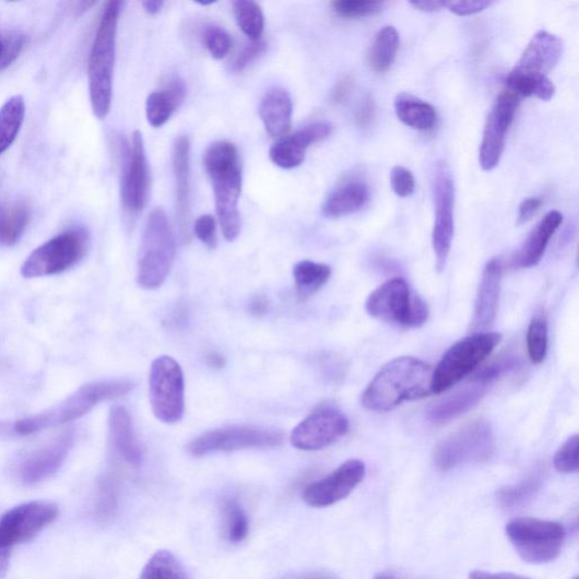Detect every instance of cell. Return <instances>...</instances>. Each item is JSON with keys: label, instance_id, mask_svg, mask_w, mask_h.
<instances>
[{"label": "cell", "instance_id": "1", "mask_svg": "<svg viewBox=\"0 0 579 579\" xmlns=\"http://www.w3.org/2000/svg\"><path fill=\"white\" fill-rule=\"evenodd\" d=\"M433 368L422 359L400 357L386 364L362 395L370 411L389 412L404 402L422 400L432 392Z\"/></svg>", "mask_w": 579, "mask_h": 579}, {"label": "cell", "instance_id": "2", "mask_svg": "<svg viewBox=\"0 0 579 579\" xmlns=\"http://www.w3.org/2000/svg\"><path fill=\"white\" fill-rule=\"evenodd\" d=\"M204 167L212 180L215 209L222 233L227 241H235L241 229L238 210L243 187L237 147L231 142H215L204 154Z\"/></svg>", "mask_w": 579, "mask_h": 579}, {"label": "cell", "instance_id": "3", "mask_svg": "<svg viewBox=\"0 0 579 579\" xmlns=\"http://www.w3.org/2000/svg\"><path fill=\"white\" fill-rule=\"evenodd\" d=\"M135 383L128 379L99 380L83 385L62 402L38 414L24 417L14 425V432L29 436L80 420L96 405L131 393Z\"/></svg>", "mask_w": 579, "mask_h": 579}, {"label": "cell", "instance_id": "4", "mask_svg": "<svg viewBox=\"0 0 579 579\" xmlns=\"http://www.w3.org/2000/svg\"><path fill=\"white\" fill-rule=\"evenodd\" d=\"M123 3L106 4L87 62L88 91L93 114L105 119L111 110L116 42Z\"/></svg>", "mask_w": 579, "mask_h": 579}, {"label": "cell", "instance_id": "5", "mask_svg": "<svg viewBox=\"0 0 579 579\" xmlns=\"http://www.w3.org/2000/svg\"><path fill=\"white\" fill-rule=\"evenodd\" d=\"M176 257V241L169 220L163 209L149 215L143 233L138 263V283L154 290L168 277Z\"/></svg>", "mask_w": 579, "mask_h": 579}, {"label": "cell", "instance_id": "6", "mask_svg": "<svg viewBox=\"0 0 579 579\" xmlns=\"http://www.w3.org/2000/svg\"><path fill=\"white\" fill-rule=\"evenodd\" d=\"M366 310L371 317L403 329L423 328L430 315L427 303L400 277L378 286L368 297Z\"/></svg>", "mask_w": 579, "mask_h": 579}, {"label": "cell", "instance_id": "7", "mask_svg": "<svg viewBox=\"0 0 579 579\" xmlns=\"http://www.w3.org/2000/svg\"><path fill=\"white\" fill-rule=\"evenodd\" d=\"M496 450L492 425L484 420L473 421L438 442L434 450V465L440 472L488 461Z\"/></svg>", "mask_w": 579, "mask_h": 579}, {"label": "cell", "instance_id": "8", "mask_svg": "<svg viewBox=\"0 0 579 579\" xmlns=\"http://www.w3.org/2000/svg\"><path fill=\"white\" fill-rule=\"evenodd\" d=\"M503 340L500 333H473L450 346L433 370L432 392L440 394L484 363Z\"/></svg>", "mask_w": 579, "mask_h": 579}, {"label": "cell", "instance_id": "9", "mask_svg": "<svg viewBox=\"0 0 579 579\" xmlns=\"http://www.w3.org/2000/svg\"><path fill=\"white\" fill-rule=\"evenodd\" d=\"M506 535L525 563L544 565L560 556L566 530L556 521L522 518L506 525Z\"/></svg>", "mask_w": 579, "mask_h": 579}, {"label": "cell", "instance_id": "10", "mask_svg": "<svg viewBox=\"0 0 579 579\" xmlns=\"http://www.w3.org/2000/svg\"><path fill=\"white\" fill-rule=\"evenodd\" d=\"M88 249V234L81 228L63 232L29 253L21 268L25 279L57 275L79 264Z\"/></svg>", "mask_w": 579, "mask_h": 579}, {"label": "cell", "instance_id": "11", "mask_svg": "<svg viewBox=\"0 0 579 579\" xmlns=\"http://www.w3.org/2000/svg\"><path fill=\"white\" fill-rule=\"evenodd\" d=\"M150 402L157 421L173 425L185 413V378L180 365L172 357L156 358L150 371Z\"/></svg>", "mask_w": 579, "mask_h": 579}, {"label": "cell", "instance_id": "12", "mask_svg": "<svg viewBox=\"0 0 579 579\" xmlns=\"http://www.w3.org/2000/svg\"><path fill=\"white\" fill-rule=\"evenodd\" d=\"M283 434L274 429L253 426H231L208 432L187 446L191 457L201 458L212 453L236 452L248 448L277 447Z\"/></svg>", "mask_w": 579, "mask_h": 579}, {"label": "cell", "instance_id": "13", "mask_svg": "<svg viewBox=\"0 0 579 579\" xmlns=\"http://www.w3.org/2000/svg\"><path fill=\"white\" fill-rule=\"evenodd\" d=\"M434 199L436 216L433 229V248L436 270L441 273L448 261L454 238L456 184L445 161L437 163L434 173Z\"/></svg>", "mask_w": 579, "mask_h": 579}, {"label": "cell", "instance_id": "14", "mask_svg": "<svg viewBox=\"0 0 579 579\" xmlns=\"http://www.w3.org/2000/svg\"><path fill=\"white\" fill-rule=\"evenodd\" d=\"M57 505L47 501L21 504L0 519V550L12 551L15 545L35 537L58 517Z\"/></svg>", "mask_w": 579, "mask_h": 579}, {"label": "cell", "instance_id": "15", "mask_svg": "<svg viewBox=\"0 0 579 579\" xmlns=\"http://www.w3.org/2000/svg\"><path fill=\"white\" fill-rule=\"evenodd\" d=\"M521 99L508 90H504L486 120L484 137L480 147V166L485 172L494 170L500 163L505 143L515 114Z\"/></svg>", "mask_w": 579, "mask_h": 579}, {"label": "cell", "instance_id": "16", "mask_svg": "<svg viewBox=\"0 0 579 579\" xmlns=\"http://www.w3.org/2000/svg\"><path fill=\"white\" fill-rule=\"evenodd\" d=\"M347 417L338 409L320 407L309 414L290 436L293 446L300 450L324 449L348 433Z\"/></svg>", "mask_w": 579, "mask_h": 579}, {"label": "cell", "instance_id": "17", "mask_svg": "<svg viewBox=\"0 0 579 579\" xmlns=\"http://www.w3.org/2000/svg\"><path fill=\"white\" fill-rule=\"evenodd\" d=\"M150 190V170L140 132L133 134L132 145L125 149L121 180V201L125 210L135 216L146 205Z\"/></svg>", "mask_w": 579, "mask_h": 579}, {"label": "cell", "instance_id": "18", "mask_svg": "<svg viewBox=\"0 0 579 579\" xmlns=\"http://www.w3.org/2000/svg\"><path fill=\"white\" fill-rule=\"evenodd\" d=\"M366 476V464L361 460H348L324 478L309 485L304 501L312 508H327L345 499Z\"/></svg>", "mask_w": 579, "mask_h": 579}, {"label": "cell", "instance_id": "19", "mask_svg": "<svg viewBox=\"0 0 579 579\" xmlns=\"http://www.w3.org/2000/svg\"><path fill=\"white\" fill-rule=\"evenodd\" d=\"M74 441V432L68 430L27 454L17 468V476L22 484L36 486L55 475L69 458Z\"/></svg>", "mask_w": 579, "mask_h": 579}, {"label": "cell", "instance_id": "20", "mask_svg": "<svg viewBox=\"0 0 579 579\" xmlns=\"http://www.w3.org/2000/svg\"><path fill=\"white\" fill-rule=\"evenodd\" d=\"M333 125L329 121H316L302 128L293 135L277 141L270 151L272 163L282 169L299 167L305 159L307 149L331 137Z\"/></svg>", "mask_w": 579, "mask_h": 579}, {"label": "cell", "instance_id": "21", "mask_svg": "<svg viewBox=\"0 0 579 579\" xmlns=\"http://www.w3.org/2000/svg\"><path fill=\"white\" fill-rule=\"evenodd\" d=\"M503 279L499 260H491L482 272L474 303L471 330L473 333L487 332L497 316Z\"/></svg>", "mask_w": 579, "mask_h": 579}, {"label": "cell", "instance_id": "22", "mask_svg": "<svg viewBox=\"0 0 579 579\" xmlns=\"http://www.w3.org/2000/svg\"><path fill=\"white\" fill-rule=\"evenodd\" d=\"M173 168L176 185V214L182 241L189 240L191 213L190 143L187 137H179L173 149Z\"/></svg>", "mask_w": 579, "mask_h": 579}, {"label": "cell", "instance_id": "23", "mask_svg": "<svg viewBox=\"0 0 579 579\" xmlns=\"http://www.w3.org/2000/svg\"><path fill=\"white\" fill-rule=\"evenodd\" d=\"M563 50L560 38L541 29L533 36L515 69L548 76L558 66Z\"/></svg>", "mask_w": 579, "mask_h": 579}, {"label": "cell", "instance_id": "24", "mask_svg": "<svg viewBox=\"0 0 579 579\" xmlns=\"http://www.w3.org/2000/svg\"><path fill=\"white\" fill-rule=\"evenodd\" d=\"M563 214L552 211L546 214L531 232L520 251L513 256L511 265L515 269H531L536 267L546 247L563 223Z\"/></svg>", "mask_w": 579, "mask_h": 579}, {"label": "cell", "instance_id": "25", "mask_svg": "<svg viewBox=\"0 0 579 579\" xmlns=\"http://www.w3.org/2000/svg\"><path fill=\"white\" fill-rule=\"evenodd\" d=\"M109 433L119 457L127 464L139 466L143 460L142 448L135 435L132 417L125 407L116 405L110 410Z\"/></svg>", "mask_w": 579, "mask_h": 579}, {"label": "cell", "instance_id": "26", "mask_svg": "<svg viewBox=\"0 0 579 579\" xmlns=\"http://www.w3.org/2000/svg\"><path fill=\"white\" fill-rule=\"evenodd\" d=\"M486 392L487 385L473 381L463 390L433 405L427 412L428 421L437 426L449 424L472 410L486 395Z\"/></svg>", "mask_w": 579, "mask_h": 579}, {"label": "cell", "instance_id": "27", "mask_svg": "<svg viewBox=\"0 0 579 579\" xmlns=\"http://www.w3.org/2000/svg\"><path fill=\"white\" fill-rule=\"evenodd\" d=\"M293 99L285 88L274 87L264 95L260 106V116L267 132L272 138H282L292 128Z\"/></svg>", "mask_w": 579, "mask_h": 579}, {"label": "cell", "instance_id": "28", "mask_svg": "<svg viewBox=\"0 0 579 579\" xmlns=\"http://www.w3.org/2000/svg\"><path fill=\"white\" fill-rule=\"evenodd\" d=\"M186 98V84L179 76H173L164 90L155 91L146 101V117L149 123L158 128L164 126L180 107Z\"/></svg>", "mask_w": 579, "mask_h": 579}, {"label": "cell", "instance_id": "29", "mask_svg": "<svg viewBox=\"0 0 579 579\" xmlns=\"http://www.w3.org/2000/svg\"><path fill=\"white\" fill-rule=\"evenodd\" d=\"M369 200L367 185L359 180H348L340 185L328 198L323 213L328 217H340L363 209Z\"/></svg>", "mask_w": 579, "mask_h": 579}, {"label": "cell", "instance_id": "30", "mask_svg": "<svg viewBox=\"0 0 579 579\" xmlns=\"http://www.w3.org/2000/svg\"><path fill=\"white\" fill-rule=\"evenodd\" d=\"M398 118L416 131H430L436 126V109L428 103L409 93H401L394 102Z\"/></svg>", "mask_w": 579, "mask_h": 579}, {"label": "cell", "instance_id": "31", "mask_svg": "<svg viewBox=\"0 0 579 579\" xmlns=\"http://www.w3.org/2000/svg\"><path fill=\"white\" fill-rule=\"evenodd\" d=\"M506 86V90L518 95L520 99L535 96L540 101L551 102L556 93V86L548 76L517 69L507 76Z\"/></svg>", "mask_w": 579, "mask_h": 579}, {"label": "cell", "instance_id": "32", "mask_svg": "<svg viewBox=\"0 0 579 579\" xmlns=\"http://www.w3.org/2000/svg\"><path fill=\"white\" fill-rule=\"evenodd\" d=\"M400 47V35L394 26H385L376 35L368 51L369 68L378 73L389 72L395 61Z\"/></svg>", "mask_w": 579, "mask_h": 579}, {"label": "cell", "instance_id": "33", "mask_svg": "<svg viewBox=\"0 0 579 579\" xmlns=\"http://www.w3.org/2000/svg\"><path fill=\"white\" fill-rule=\"evenodd\" d=\"M29 216V209L23 201L0 206V245H16L27 228Z\"/></svg>", "mask_w": 579, "mask_h": 579}, {"label": "cell", "instance_id": "34", "mask_svg": "<svg viewBox=\"0 0 579 579\" xmlns=\"http://www.w3.org/2000/svg\"><path fill=\"white\" fill-rule=\"evenodd\" d=\"M26 105L22 95H14L0 108V155L16 141L25 119Z\"/></svg>", "mask_w": 579, "mask_h": 579}, {"label": "cell", "instance_id": "35", "mask_svg": "<svg viewBox=\"0 0 579 579\" xmlns=\"http://www.w3.org/2000/svg\"><path fill=\"white\" fill-rule=\"evenodd\" d=\"M222 531L233 544L245 541L249 534V519L246 510L236 498L224 499L221 505Z\"/></svg>", "mask_w": 579, "mask_h": 579}, {"label": "cell", "instance_id": "36", "mask_svg": "<svg viewBox=\"0 0 579 579\" xmlns=\"http://www.w3.org/2000/svg\"><path fill=\"white\" fill-rule=\"evenodd\" d=\"M544 471L537 469L517 485L506 486L498 491L497 500L505 508H515L532 500L541 491Z\"/></svg>", "mask_w": 579, "mask_h": 579}, {"label": "cell", "instance_id": "37", "mask_svg": "<svg viewBox=\"0 0 579 579\" xmlns=\"http://www.w3.org/2000/svg\"><path fill=\"white\" fill-rule=\"evenodd\" d=\"M329 265L303 261L294 268V277L299 297L305 300L323 287L331 279Z\"/></svg>", "mask_w": 579, "mask_h": 579}, {"label": "cell", "instance_id": "38", "mask_svg": "<svg viewBox=\"0 0 579 579\" xmlns=\"http://www.w3.org/2000/svg\"><path fill=\"white\" fill-rule=\"evenodd\" d=\"M141 579H188V575L172 552L158 551L143 568Z\"/></svg>", "mask_w": 579, "mask_h": 579}, {"label": "cell", "instance_id": "39", "mask_svg": "<svg viewBox=\"0 0 579 579\" xmlns=\"http://www.w3.org/2000/svg\"><path fill=\"white\" fill-rule=\"evenodd\" d=\"M236 21L252 42L261 40L264 31V14L261 7L251 0H237L234 3Z\"/></svg>", "mask_w": 579, "mask_h": 579}, {"label": "cell", "instance_id": "40", "mask_svg": "<svg viewBox=\"0 0 579 579\" xmlns=\"http://www.w3.org/2000/svg\"><path fill=\"white\" fill-rule=\"evenodd\" d=\"M550 344L548 320L541 311L537 312L528 329L527 345L530 361L534 365H540L546 357Z\"/></svg>", "mask_w": 579, "mask_h": 579}, {"label": "cell", "instance_id": "41", "mask_svg": "<svg viewBox=\"0 0 579 579\" xmlns=\"http://www.w3.org/2000/svg\"><path fill=\"white\" fill-rule=\"evenodd\" d=\"M119 491L113 477H105L102 481L98 498H96L95 511L98 518L110 520L118 507Z\"/></svg>", "mask_w": 579, "mask_h": 579}, {"label": "cell", "instance_id": "42", "mask_svg": "<svg viewBox=\"0 0 579 579\" xmlns=\"http://www.w3.org/2000/svg\"><path fill=\"white\" fill-rule=\"evenodd\" d=\"M332 8L343 19H361L380 13L383 3L362 2V0H338V2L332 3Z\"/></svg>", "mask_w": 579, "mask_h": 579}, {"label": "cell", "instance_id": "43", "mask_svg": "<svg viewBox=\"0 0 579 579\" xmlns=\"http://www.w3.org/2000/svg\"><path fill=\"white\" fill-rule=\"evenodd\" d=\"M204 44L215 59H223L232 49L228 32L217 25H209L203 32Z\"/></svg>", "mask_w": 579, "mask_h": 579}, {"label": "cell", "instance_id": "44", "mask_svg": "<svg viewBox=\"0 0 579 579\" xmlns=\"http://www.w3.org/2000/svg\"><path fill=\"white\" fill-rule=\"evenodd\" d=\"M578 435L568 438L564 445L557 450L554 459L555 469L564 474H572L578 472Z\"/></svg>", "mask_w": 579, "mask_h": 579}, {"label": "cell", "instance_id": "45", "mask_svg": "<svg viewBox=\"0 0 579 579\" xmlns=\"http://www.w3.org/2000/svg\"><path fill=\"white\" fill-rule=\"evenodd\" d=\"M26 45V37L21 34L0 35V72L7 70L20 57Z\"/></svg>", "mask_w": 579, "mask_h": 579}, {"label": "cell", "instance_id": "46", "mask_svg": "<svg viewBox=\"0 0 579 579\" xmlns=\"http://www.w3.org/2000/svg\"><path fill=\"white\" fill-rule=\"evenodd\" d=\"M520 365L521 361L519 357L507 355L499 358L485 369L478 371L472 380L488 386L489 382H493L504 375L511 373L512 370L519 368Z\"/></svg>", "mask_w": 579, "mask_h": 579}, {"label": "cell", "instance_id": "47", "mask_svg": "<svg viewBox=\"0 0 579 579\" xmlns=\"http://www.w3.org/2000/svg\"><path fill=\"white\" fill-rule=\"evenodd\" d=\"M268 49V46L262 40L251 42L246 45L236 57L233 70L237 73L247 70L252 62L261 58Z\"/></svg>", "mask_w": 579, "mask_h": 579}, {"label": "cell", "instance_id": "48", "mask_svg": "<svg viewBox=\"0 0 579 579\" xmlns=\"http://www.w3.org/2000/svg\"><path fill=\"white\" fill-rule=\"evenodd\" d=\"M391 185L395 194L399 198L405 199L413 196L415 179L409 169L397 166L391 173Z\"/></svg>", "mask_w": 579, "mask_h": 579}, {"label": "cell", "instance_id": "49", "mask_svg": "<svg viewBox=\"0 0 579 579\" xmlns=\"http://www.w3.org/2000/svg\"><path fill=\"white\" fill-rule=\"evenodd\" d=\"M194 232L197 237L210 249L217 245L216 223L211 214H204L196 221Z\"/></svg>", "mask_w": 579, "mask_h": 579}, {"label": "cell", "instance_id": "50", "mask_svg": "<svg viewBox=\"0 0 579 579\" xmlns=\"http://www.w3.org/2000/svg\"><path fill=\"white\" fill-rule=\"evenodd\" d=\"M493 3L488 0H462V2H449L446 4L448 10L459 16H470L488 9Z\"/></svg>", "mask_w": 579, "mask_h": 579}, {"label": "cell", "instance_id": "51", "mask_svg": "<svg viewBox=\"0 0 579 579\" xmlns=\"http://www.w3.org/2000/svg\"><path fill=\"white\" fill-rule=\"evenodd\" d=\"M377 107L371 95L366 96L364 102L361 104L356 119L359 126L369 127L376 119Z\"/></svg>", "mask_w": 579, "mask_h": 579}, {"label": "cell", "instance_id": "52", "mask_svg": "<svg viewBox=\"0 0 579 579\" xmlns=\"http://www.w3.org/2000/svg\"><path fill=\"white\" fill-rule=\"evenodd\" d=\"M353 88H355V80H353L352 76H345L341 79L336 83L332 92V96H331L332 103L335 105H341L345 103L350 94L352 93Z\"/></svg>", "mask_w": 579, "mask_h": 579}, {"label": "cell", "instance_id": "53", "mask_svg": "<svg viewBox=\"0 0 579 579\" xmlns=\"http://www.w3.org/2000/svg\"><path fill=\"white\" fill-rule=\"evenodd\" d=\"M542 205L540 198H528L525 199L519 209V224H525L536 214Z\"/></svg>", "mask_w": 579, "mask_h": 579}, {"label": "cell", "instance_id": "54", "mask_svg": "<svg viewBox=\"0 0 579 579\" xmlns=\"http://www.w3.org/2000/svg\"><path fill=\"white\" fill-rule=\"evenodd\" d=\"M469 579H532L527 576L513 574L509 571H486V570H473L469 574Z\"/></svg>", "mask_w": 579, "mask_h": 579}, {"label": "cell", "instance_id": "55", "mask_svg": "<svg viewBox=\"0 0 579 579\" xmlns=\"http://www.w3.org/2000/svg\"><path fill=\"white\" fill-rule=\"evenodd\" d=\"M410 4L417 11L434 13L446 8L447 2H438V0H430V2H411Z\"/></svg>", "mask_w": 579, "mask_h": 579}, {"label": "cell", "instance_id": "56", "mask_svg": "<svg viewBox=\"0 0 579 579\" xmlns=\"http://www.w3.org/2000/svg\"><path fill=\"white\" fill-rule=\"evenodd\" d=\"M269 308V303L265 297L257 296L249 304V310L255 316L265 315Z\"/></svg>", "mask_w": 579, "mask_h": 579}, {"label": "cell", "instance_id": "57", "mask_svg": "<svg viewBox=\"0 0 579 579\" xmlns=\"http://www.w3.org/2000/svg\"><path fill=\"white\" fill-rule=\"evenodd\" d=\"M293 579H340L336 575L330 571H309L294 577Z\"/></svg>", "mask_w": 579, "mask_h": 579}, {"label": "cell", "instance_id": "58", "mask_svg": "<svg viewBox=\"0 0 579 579\" xmlns=\"http://www.w3.org/2000/svg\"><path fill=\"white\" fill-rule=\"evenodd\" d=\"M11 552L10 550H0V579H3L10 569Z\"/></svg>", "mask_w": 579, "mask_h": 579}, {"label": "cell", "instance_id": "59", "mask_svg": "<svg viewBox=\"0 0 579 579\" xmlns=\"http://www.w3.org/2000/svg\"><path fill=\"white\" fill-rule=\"evenodd\" d=\"M164 5V2H157V0H147V2L142 3L144 11L150 15L157 14Z\"/></svg>", "mask_w": 579, "mask_h": 579}, {"label": "cell", "instance_id": "60", "mask_svg": "<svg viewBox=\"0 0 579 579\" xmlns=\"http://www.w3.org/2000/svg\"><path fill=\"white\" fill-rule=\"evenodd\" d=\"M374 579H404L401 575L392 570L379 571Z\"/></svg>", "mask_w": 579, "mask_h": 579}, {"label": "cell", "instance_id": "61", "mask_svg": "<svg viewBox=\"0 0 579 579\" xmlns=\"http://www.w3.org/2000/svg\"><path fill=\"white\" fill-rule=\"evenodd\" d=\"M208 362L209 365L214 368H222L224 366V359L216 355V353H211V355L208 356Z\"/></svg>", "mask_w": 579, "mask_h": 579}, {"label": "cell", "instance_id": "62", "mask_svg": "<svg viewBox=\"0 0 579 579\" xmlns=\"http://www.w3.org/2000/svg\"><path fill=\"white\" fill-rule=\"evenodd\" d=\"M10 429L11 427L9 426V424L0 422V433H5V432H9Z\"/></svg>", "mask_w": 579, "mask_h": 579}, {"label": "cell", "instance_id": "63", "mask_svg": "<svg viewBox=\"0 0 579 579\" xmlns=\"http://www.w3.org/2000/svg\"><path fill=\"white\" fill-rule=\"evenodd\" d=\"M572 579H578V577H575V578H572Z\"/></svg>", "mask_w": 579, "mask_h": 579}]
</instances>
